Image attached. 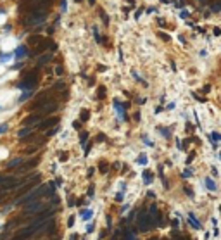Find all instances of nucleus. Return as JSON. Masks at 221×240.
I'll return each mask as SVG.
<instances>
[{
  "label": "nucleus",
  "instance_id": "f257e3e1",
  "mask_svg": "<svg viewBox=\"0 0 221 240\" xmlns=\"http://www.w3.org/2000/svg\"><path fill=\"white\" fill-rule=\"evenodd\" d=\"M28 45H40L45 41V38H41L40 35H31V36H28Z\"/></svg>",
  "mask_w": 221,
  "mask_h": 240
},
{
  "label": "nucleus",
  "instance_id": "f03ea898",
  "mask_svg": "<svg viewBox=\"0 0 221 240\" xmlns=\"http://www.w3.org/2000/svg\"><path fill=\"white\" fill-rule=\"evenodd\" d=\"M57 123V117H50V119H47V121H43V123H40V130L41 128H48V126H52V124Z\"/></svg>",
  "mask_w": 221,
  "mask_h": 240
},
{
  "label": "nucleus",
  "instance_id": "7ed1b4c3",
  "mask_svg": "<svg viewBox=\"0 0 221 240\" xmlns=\"http://www.w3.org/2000/svg\"><path fill=\"white\" fill-rule=\"evenodd\" d=\"M206 185L209 190H216V183L213 181V178H206Z\"/></svg>",
  "mask_w": 221,
  "mask_h": 240
},
{
  "label": "nucleus",
  "instance_id": "20e7f679",
  "mask_svg": "<svg viewBox=\"0 0 221 240\" xmlns=\"http://www.w3.org/2000/svg\"><path fill=\"white\" fill-rule=\"evenodd\" d=\"M188 218H190V223H192L193 226H195V228H200V223L195 220V216H193V214H188Z\"/></svg>",
  "mask_w": 221,
  "mask_h": 240
},
{
  "label": "nucleus",
  "instance_id": "39448f33",
  "mask_svg": "<svg viewBox=\"0 0 221 240\" xmlns=\"http://www.w3.org/2000/svg\"><path fill=\"white\" fill-rule=\"evenodd\" d=\"M211 9H213L214 12H219V11H221V0H219V2H216V4H213Z\"/></svg>",
  "mask_w": 221,
  "mask_h": 240
},
{
  "label": "nucleus",
  "instance_id": "423d86ee",
  "mask_svg": "<svg viewBox=\"0 0 221 240\" xmlns=\"http://www.w3.org/2000/svg\"><path fill=\"white\" fill-rule=\"evenodd\" d=\"M100 16H102V19H104V23H105V24H107V23H109V19H107V16H105V14H104V11H100Z\"/></svg>",
  "mask_w": 221,
  "mask_h": 240
},
{
  "label": "nucleus",
  "instance_id": "0eeeda50",
  "mask_svg": "<svg viewBox=\"0 0 221 240\" xmlns=\"http://www.w3.org/2000/svg\"><path fill=\"white\" fill-rule=\"evenodd\" d=\"M218 35H221V29L219 28H214V36H218Z\"/></svg>",
  "mask_w": 221,
  "mask_h": 240
},
{
  "label": "nucleus",
  "instance_id": "6e6552de",
  "mask_svg": "<svg viewBox=\"0 0 221 240\" xmlns=\"http://www.w3.org/2000/svg\"><path fill=\"white\" fill-rule=\"evenodd\" d=\"M74 2H81V0H74Z\"/></svg>",
  "mask_w": 221,
  "mask_h": 240
},
{
  "label": "nucleus",
  "instance_id": "1a4fd4ad",
  "mask_svg": "<svg viewBox=\"0 0 221 240\" xmlns=\"http://www.w3.org/2000/svg\"><path fill=\"white\" fill-rule=\"evenodd\" d=\"M202 2H204V0H202Z\"/></svg>",
  "mask_w": 221,
  "mask_h": 240
}]
</instances>
